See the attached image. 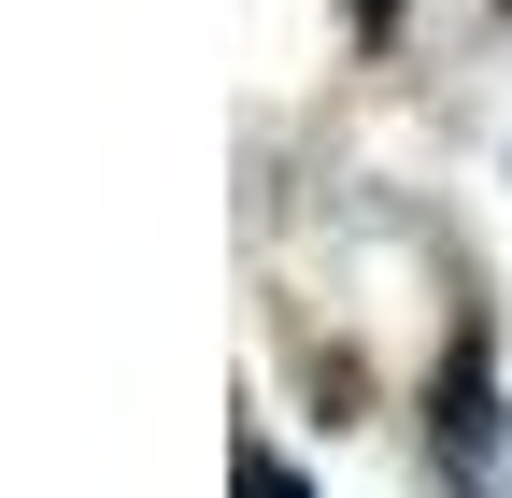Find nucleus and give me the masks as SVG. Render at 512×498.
I'll list each match as a JSON object with an SVG mask.
<instances>
[{
  "instance_id": "nucleus-1",
  "label": "nucleus",
  "mask_w": 512,
  "mask_h": 498,
  "mask_svg": "<svg viewBox=\"0 0 512 498\" xmlns=\"http://www.w3.org/2000/svg\"><path fill=\"white\" fill-rule=\"evenodd\" d=\"M427 442H441V484H456V498H512V399H498L484 328L441 356V385H427Z\"/></svg>"
},
{
  "instance_id": "nucleus-2",
  "label": "nucleus",
  "mask_w": 512,
  "mask_h": 498,
  "mask_svg": "<svg viewBox=\"0 0 512 498\" xmlns=\"http://www.w3.org/2000/svg\"><path fill=\"white\" fill-rule=\"evenodd\" d=\"M242 498H313V484H299V470H285L271 442H242Z\"/></svg>"
},
{
  "instance_id": "nucleus-3",
  "label": "nucleus",
  "mask_w": 512,
  "mask_h": 498,
  "mask_svg": "<svg viewBox=\"0 0 512 498\" xmlns=\"http://www.w3.org/2000/svg\"><path fill=\"white\" fill-rule=\"evenodd\" d=\"M356 29H384V0H356Z\"/></svg>"
}]
</instances>
